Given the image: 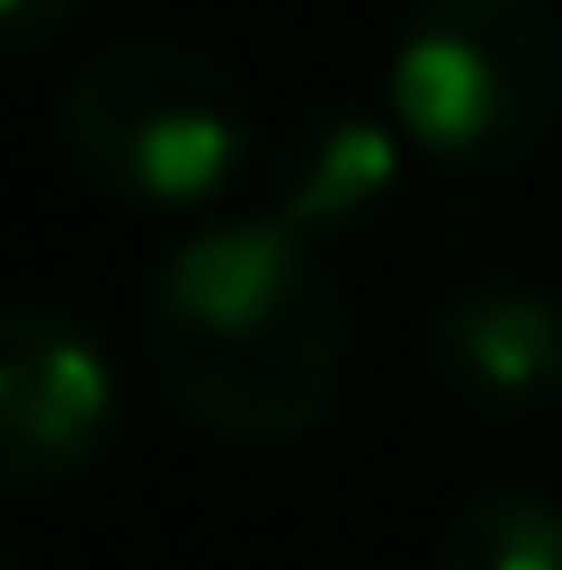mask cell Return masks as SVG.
<instances>
[{
	"instance_id": "7",
	"label": "cell",
	"mask_w": 562,
	"mask_h": 570,
	"mask_svg": "<svg viewBox=\"0 0 562 570\" xmlns=\"http://www.w3.org/2000/svg\"><path fill=\"white\" fill-rule=\"evenodd\" d=\"M438 570H562V504L538 488H480L438 529Z\"/></svg>"
},
{
	"instance_id": "1",
	"label": "cell",
	"mask_w": 562,
	"mask_h": 570,
	"mask_svg": "<svg viewBox=\"0 0 562 570\" xmlns=\"http://www.w3.org/2000/svg\"><path fill=\"white\" fill-rule=\"evenodd\" d=\"M347 323L315 248L274 215L190 232L149 289V372L166 405L231 446H289L339 397Z\"/></svg>"
},
{
	"instance_id": "8",
	"label": "cell",
	"mask_w": 562,
	"mask_h": 570,
	"mask_svg": "<svg viewBox=\"0 0 562 570\" xmlns=\"http://www.w3.org/2000/svg\"><path fill=\"white\" fill-rule=\"evenodd\" d=\"M83 9V0H0V58H26V50H42L67 17Z\"/></svg>"
},
{
	"instance_id": "6",
	"label": "cell",
	"mask_w": 562,
	"mask_h": 570,
	"mask_svg": "<svg viewBox=\"0 0 562 570\" xmlns=\"http://www.w3.org/2000/svg\"><path fill=\"white\" fill-rule=\"evenodd\" d=\"M397 125L356 100H323L298 125H282V141L265 149V183H274V224L298 240L315 232H347L373 207H390L397 190Z\"/></svg>"
},
{
	"instance_id": "5",
	"label": "cell",
	"mask_w": 562,
	"mask_h": 570,
	"mask_svg": "<svg viewBox=\"0 0 562 570\" xmlns=\"http://www.w3.org/2000/svg\"><path fill=\"white\" fill-rule=\"evenodd\" d=\"M431 364L489 422L546 414L562 397V306L530 282H472L431 314Z\"/></svg>"
},
{
	"instance_id": "3",
	"label": "cell",
	"mask_w": 562,
	"mask_h": 570,
	"mask_svg": "<svg viewBox=\"0 0 562 570\" xmlns=\"http://www.w3.org/2000/svg\"><path fill=\"white\" fill-rule=\"evenodd\" d=\"M562 116L546 0H414L390 42V125L447 174L521 166Z\"/></svg>"
},
{
	"instance_id": "4",
	"label": "cell",
	"mask_w": 562,
	"mask_h": 570,
	"mask_svg": "<svg viewBox=\"0 0 562 570\" xmlns=\"http://www.w3.org/2000/svg\"><path fill=\"white\" fill-rule=\"evenodd\" d=\"M125 389L100 331L50 306H0V497L91 471L116 439Z\"/></svg>"
},
{
	"instance_id": "2",
	"label": "cell",
	"mask_w": 562,
	"mask_h": 570,
	"mask_svg": "<svg viewBox=\"0 0 562 570\" xmlns=\"http://www.w3.org/2000/svg\"><path fill=\"white\" fill-rule=\"evenodd\" d=\"M58 141L91 190L125 207H216L257 166V100L224 58L141 33L67 75Z\"/></svg>"
}]
</instances>
